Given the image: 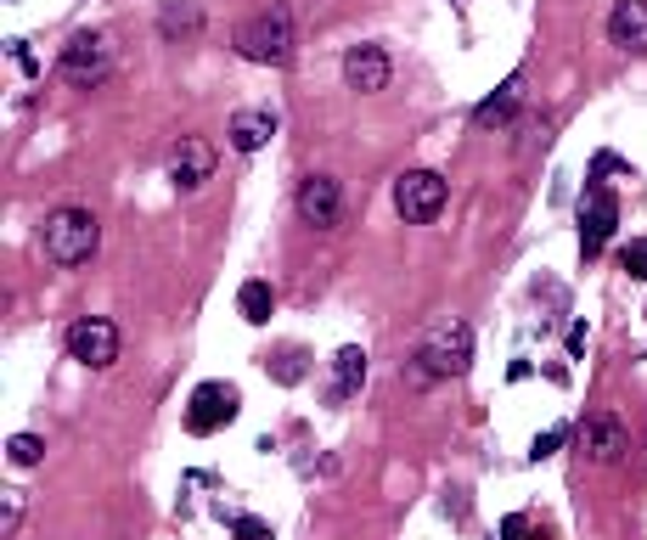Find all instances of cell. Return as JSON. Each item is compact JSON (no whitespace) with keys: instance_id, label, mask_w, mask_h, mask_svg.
I'll list each match as a JSON object with an SVG mask.
<instances>
[{"instance_id":"cell-24","label":"cell","mask_w":647,"mask_h":540,"mask_svg":"<svg viewBox=\"0 0 647 540\" xmlns=\"http://www.w3.org/2000/svg\"><path fill=\"white\" fill-rule=\"evenodd\" d=\"M501 540H529V518L524 513H507L501 518Z\"/></svg>"},{"instance_id":"cell-3","label":"cell","mask_w":647,"mask_h":540,"mask_svg":"<svg viewBox=\"0 0 647 540\" xmlns=\"http://www.w3.org/2000/svg\"><path fill=\"white\" fill-rule=\"evenodd\" d=\"M237 51L259 68H287L293 62V12L287 6H265L259 17H248L237 28Z\"/></svg>"},{"instance_id":"cell-1","label":"cell","mask_w":647,"mask_h":540,"mask_svg":"<svg viewBox=\"0 0 647 540\" xmlns=\"http://www.w3.org/2000/svg\"><path fill=\"white\" fill-rule=\"evenodd\" d=\"M473 366V332L467 321H434V332L423 338V349L411 360V383H434V378H462Z\"/></svg>"},{"instance_id":"cell-9","label":"cell","mask_w":647,"mask_h":540,"mask_svg":"<svg viewBox=\"0 0 647 540\" xmlns=\"http://www.w3.org/2000/svg\"><path fill=\"white\" fill-rule=\"evenodd\" d=\"M388 79H395V68H388V51H383V46H349V51H344V85H349V90L377 96Z\"/></svg>"},{"instance_id":"cell-23","label":"cell","mask_w":647,"mask_h":540,"mask_svg":"<svg viewBox=\"0 0 647 540\" xmlns=\"http://www.w3.org/2000/svg\"><path fill=\"white\" fill-rule=\"evenodd\" d=\"M6 51H12V62L23 68V74H40V57H35V46H28V40H12Z\"/></svg>"},{"instance_id":"cell-6","label":"cell","mask_w":647,"mask_h":540,"mask_svg":"<svg viewBox=\"0 0 647 540\" xmlns=\"http://www.w3.org/2000/svg\"><path fill=\"white\" fill-rule=\"evenodd\" d=\"M445 197H450L445 175H434V169H406V175L395 181V214L406 225H428V220H439Z\"/></svg>"},{"instance_id":"cell-4","label":"cell","mask_w":647,"mask_h":540,"mask_svg":"<svg viewBox=\"0 0 647 540\" xmlns=\"http://www.w3.org/2000/svg\"><path fill=\"white\" fill-rule=\"evenodd\" d=\"M56 68H62V79H68L74 90H96V85H108V74H113V40H108L102 28H79L74 40L62 46Z\"/></svg>"},{"instance_id":"cell-15","label":"cell","mask_w":647,"mask_h":540,"mask_svg":"<svg viewBox=\"0 0 647 540\" xmlns=\"http://www.w3.org/2000/svg\"><path fill=\"white\" fill-rule=\"evenodd\" d=\"M361 383H366V349H361V344H344V349L333 355V383H327V400H333V405H344V400L361 394Z\"/></svg>"},{"instance_id":"cell-13","label":"cell","mask_w":647,"mask_h":540,"mask_svg":"<svg viewBox=\"0 0 647 540\" xmlns=\"http://www.w3.org/2000/svg\"><path fill=\"white\" fill-rule=\"evenodd\" d=\"M580 439H586V456H591V462H620V456H631V433H625V422L608 417V411H597Z\"/></svg>"},{"instance_id":"cell-12","label":"cell","mask_w":647,"mask_h":540,"mask_svg":"<svg viewBox=\"0 0 647 540\" xmlns=\"http://www.w3.org/2000/svg\"><path fill=\"white\" fill-rule=\"evenodd\" d=\"M276 130H282V119L271 108H242V113H231V124H225V141H231L237 152H259L265 141H276Z\"/></svg>"},{"instance_id":"cell-10","label":"cell","mask_w":647,"mask_h":540,"mask_svg":"<svg viewBox=\"0 0 647 540\" xmlns=\"http://www.w3.org/2000/svg\"><path fill=\"white\" fill-rule=\"evenodd\" d=\"M299 214H304V225H315V231L338 225V214H344V186H338L333 175H310V181L299 186Z\"/></svg>"},{"instance_id":"cell-20","label":"cell","mask_w":647,"mask_h":540,"mask_svg":"<svg viewBox=\"0 0 647 540\" xmlns=\"http://www.w3.org/2000/svg\"><path fill=\"white\" fill-rule=\"evenodd\" d=\"M231 540H276V529L265 518H253V513H237L231 518Z\"/></svg>"},{"instance_id":"cell-11","label":"cell","mask_w":647,"mask_h":540,"mask_svg":"<svg viewBox=\"0 0 647 540\" xmlns=\"http://www.w3.org/2000/svg\"><path fill=\"white\" fill-rule=\"evenodd\" d=\"M209 175H214V147L203 141V135H186V141L175 147V158H169V186L175 192H198Z\"/></svg>"},{"instance_id":"cell-19","label":"cell","mask_w":647,"mask_h":540,"mask_svg":"<svg viewBox=\"0 0 647 540\" xmlns=\"http://www.w3.org/2000/svg\"><path fill=\"white\" fill-rule=\"evenodd\" d=\"M40 456H46V439H40V433H12V439H6V462H12V467H35Z\"/></svg>"},{"instance_id":"cell-17","label":"cell","mask_w":647,"mask_h":540,"mask_svg":"<svg viewBox=\"0 0 647 540\" xmlns=\"http://www.w3.org/2000/svg\"><path fill=\"white\" fill-rule=\"evenodd\" d=\"M237 316H242L248 327H265V321L276 316V287H271L265 276H248V282L237 287Z\"/></svg>"},{"instance_id":"cell-14","label":"cell","mask_w":647,"mask_h":540,"mask_svg":"<svg viewBox=\"0 0 647 540\" xmlns=\"http://www.w3.org/2000/svg\"><path fill=\"white\" fill-rule=\"evenodd\" d=\"M608 40L613 51H647V0H620L608 12Z\"/></svg>"},{"instance_id":"cell-22","label":"cell","mask_w":647,"mask_h":540,"mask_svg":"<svg viewBox=\"0 0 647 540\" xmlns=\"http://www.w3.org/2000/svg\"><path fill=\"white\" fill-rule=\"evenodd\" d=\"M563 439H569V428H546V433H535V445H529V456L535 462H546L552 451H563Z\"/></svg>"},{"instance_id":"cell-5","label":"cell","mask_w":647,"mask_h":540,"mask_svg":"<svg viewBox=\"0 0 647 540\" xmlns=\"http://www.w3.org/2000/svg\"><path fill=\"white\" fill-rule=\"evenodd\" d=\"M237 417H242V389L225 383V378L198 383V389H191V400H186V433H198V439L231 428Z\"/></svg>"},{"instance_id":"cell-26","label":"cell","mask_w":647,"mask_h":540,"mask_svg":"<svg viewBox=\"0 0 647 540\" xmlns=\"http://www.w3.org/2000/svg\"><path fill=\"white\" fill-rule=\"evenodd\" d=\"M569 355H586V321L569 327Z\"/></svg>"},{"instance_id":"cell-7","label":"cell","mask_w":647,"mask_h":540,"mask_svg":"<svg viewBox=\"0 0 647 540\" xmlns=\"http://www.w3.org/2000/svg\"><path fill=\"white\" fill-rule=\"evenodd\" d=\"M613 231H620V197H613L602 181L586 186V197H580V254L586 259H602Z\"/></svg>"},{"instance_id":"cell-16","label":"cell","mask_w":647,"mask_h":540,"mask_svg":"<svg viewBox=\"0 0 647 540\" xmlns=\"http://www.w3.org/2000/svg\"><path fill=\"white\" fill-rule=\"evenodd\" d=\"M518 96H524V74H512L501 90H490V96H484L478 101V108H473V124L478 130H490V124H507L512 113H518Z\"/></svg>"},{"instance_id":"cell-2","label":"cell","mask_w":647,"mask_h":540,"mask_svg":"<svg viewBox=\"0 0 647 540\" xmlns=\"http://www.w3.org/2000/svg\"><path fill=\"white\" fill-rule=\"evenodd\" d=\"M40 243H46L51 265H85V259H96V248H102V225H96L90 209H56L40 225Z\"/></svg>"},{"instance_id":"cell-25","label":"cell","mask_w":647,"mask_h":540,"mask_svg":"<svg viewBox=\"0 0 647 540\" xmlns=\"http://www.w3.org/2000/svg\"><path fill=\"white\" fill-rule=\"evenodd\" d=\"M0 501H6V518H0V529L12 535V529H17V518H23V495H17V490H6Z\"/></svg>"},{"instance_id":"cell-8","label":"cell","mask_w":647,"mask_h":540,"mask_svg":"<svg viewBox=\"0 0 647 540\" xmlns=\"http://www.w3.org/2000/svg\"><path fill=\"white\" fill-rule=\"evenodd\" d=\"M68 355H74L79 366H90V371L113 366V360H118V327H113L108 316H79V321L68 327Z\"/></svg>"},{"instance_id":"cell-18","label":"cell","mask_w":647,"mask_h":540,"mask_svg":"<svg viewBox=\"0 0 647 540\" xmlns=\"http://www.w3.org/2000/svg\"><path fill=\"white\" fill-rule=\"evenodd\" d=\"M158 28H164L169 40H175V34H198V28H203V12H198V6H180V0H175V6H164Z\"/></svg>"},{"instance_id":"cell-21","label":"cell","mask_w":647,"mask_h":540,"mask_svg":"<svg viewBox=\"0 0 647 540\" xmlns=\"http://www.w3.org/2000/svg\"><path fill=\"white\" fill-rule=\"evenodd\" d=\"M620 265H625V276H631V282H647V236H636V243H625Z\"/></svg>"}]
</instances>
